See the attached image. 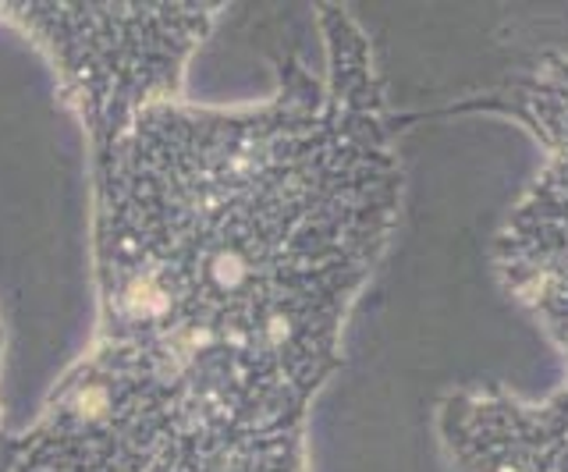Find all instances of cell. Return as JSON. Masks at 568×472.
Returning a JSON list of instances; mask_svg holds the SVG:
<instances>
[{"label":"cell","mask_w":568,"mask_h":472,"mask_svg":"<svg viewBox=\"0 0 568 472\" xmlns=\"http://www.w3.org/2000/svg\"><path fill=\"white\" fill-rule=\"evenodd\" d=\"M85 161L93 330L0 472H313L405 196L363 22L316 8L271 93L160 103Z\"/></svg>","instance_id":"1"},{"label":"cell","mask_w":568,"mask_h":472,"mask_svg":"<svg viewBox=\"0 0 568 472\" xmlns=\"http://www.w3.org/2000/svg\"><path fill=\"white\" fill-rule=\"evenodd\" d=\"M224 11V4L200 0H0V25L43 58L61 103L85 135V153H97L150 107L185 96L189 64Z\"/></svg>","instance_id":"2"},{"label":"cell","mask_w":568,"mask_h":472,"mask_svg":"<svg viewBox=\"0 0 568 472\" xmlns=\"http://www.w3.org/2000/svg\"><path fill=\"white\" fill-rule=\"evenodd\" d=\"M466 107L515 121L540 153L494 235V270L568 373V50H547Z\"/></svg>","instance_id":"3"},{"label":"cell","mask_w":568,"mask_h":472,"mask_svg":"<svg viewBox=\"0 0 568 472\" xmlns=\"http://www.w3.org/2000/svg\"><path fill=\"white\" fill-rule=\"evenodd\" d=\"M448 472H568V373L540 398L458 388L434 409Z\"/></svg>","instance_id":"4"},{"label":"cell","mask_w":568,"mask_h":472,"mask_svg":"<svg viewBox=\"0 0 568 472\" xmlns=\"http://www.w3.org/2000/svg\"><path fill=\"white\" fill-rule=\"evenodd\" d=\"M4 359H8V327L4 317H0V391H4ZM8 423H4V394H0V459H4V448H8Z\"/></svg>","instance_id":"5"}]
</instances>
